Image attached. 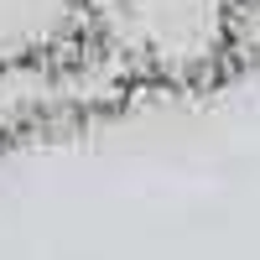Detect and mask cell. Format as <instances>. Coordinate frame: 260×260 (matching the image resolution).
Returning <instances> with one entry per match:
<instances>
[{
	"label": "cell",
	"instance_id": "7a4b0ae2",
	"mask_svg": "<svg viewBox=\"0 0 260 260\" xmlns=\"http://www.w3.org/2000/svg\"><path fill=\"white\" fill-rule=\"evenodd\" d=\"M62 125L78 120L62 89L57 52H6L0 57V151Z\"/></svg>",
	"mask_w": 260,
	"mask_h": 260
},
{
	"label": "cell",
	"instance_id": "3957f363",
	"mask_svg": "<svg viewBox=\"0 0 260 260\" xmlns=\"http://www.w3.org/2000/svg\"><path fill=\"white\" fill-rule=\"evenodd\" d=\"M240 6H245V11H255V16H260V0H240Z\"/></svg>",
	"mask_w": 260,
	"mask_h": 260
},
{
	"label": "cell",
	"instance_id": "6da1fadb",
	"mask_svg": "<svg viewBox=\"0 0 260 260\" xmlns=\"http://www.w3.org/2000/svg\"><path fill=\"white\" fill-rule=\"evenodd\" d=\"M73 37L130 94H198L240 68V0H78Z\"/></svg>",
	"mask_w": 260,
	"mask_h": 260
}]
</instances>
